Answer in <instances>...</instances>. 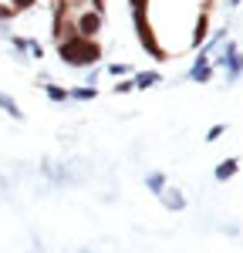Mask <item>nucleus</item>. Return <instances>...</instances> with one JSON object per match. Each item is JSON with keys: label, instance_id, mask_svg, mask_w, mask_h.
<instances>
[{"label": "nucleus", "instance_id": "14", "mask_svg": "<svg viewBox=\"0 0 243 253\" xmlns=\"http://www.w3.org/2000/svg\"><path fill=\"white\" fill-rule=\"evenodd\" d=\"M105 71H108L112 78H122V75H128V71H132V64H108Z\"/></svg>", "mask_w": 243, "mask_h": 253}, {"label": "nucleus", "instance_id": "12", "mask_svg": "<svg viewBox=\"0 0 243 253\" xmlns=\"http://www.w3.org/2000/svg\"><path fill=\"white\" fill-rule=\"evenodd\" d=\"M145 189L156 193V196H162V189H165V172H149L145 175Z\"/></svg>", "mask_w": 243, "mask_h": 253}, {"label": "nucleus", "instance_id": "16", "mask_svg": "<svg viewBox=\"0 0 243 253\" xmlns=\"http://www.w3.org/2000/svg\"><path fill=\"white\" fill-rule=\"evenodd\" d=\"M223 132H226V125H223V122H220V125H213V128L206 132V142H216V138H220Z\"/></svg>", "mask_w": 243, "mask_h": 253}, {"label": "nucleus", "instance_id": "11", "mask_svg": "<svg viewBox=\"0 0 243 253\" xmlns=\"http://www.w3.org/2000/svg\"><path fill=\"white\" fill-rule=\"evenodd\" d=\"M68 98H75V101H95L98 98V88L95 84H81L75 91H68Z\"/></svg>", "mask_w": 243, "mask_h": 253}, {"label": "nucleus", "instance_id": "1", "mask_svg": "<svg viewBox=\"0 0 243 253\" xmlns=\"http://www.w3.org/2000/svg\"><path fill=\"white\" fill-rule=\"evenodd\" d=\"M58 54H61V61H68L75 68H84V64H95L101 58V47L95 41H84V38H61Z\"/></svg>", "mask_w": 243, "mask_h": 253}, {"label": "nucleus", "instance_id": "8", "mask_svg": "<svg viewBox=\"0 0 243 253\" xmlns=\"http://www.w3.org/2000/svg\"><path fill=\"white\" fill-rule=\"evenodd\" d=\"M0 108H3L7 115L14 118V122H24V108H20V105H17V101H14L10 95H3V91H0Z\"/></svg>", "mask_w": 243, "mask_h": 253}, {"label": "nucleus", "instance_id": "3", "mask_svg": "<svg viewBox=\"0 0 243 253\" xmlns=\"http://www.w3.org/2000/svg\"><path fill=\"white\" fill-rule=\"evenodd\" d=\"M101 24H105V17H101V14H95V10H81L78 17H75V38L95 41V34L101 31Z\"/></svg>", "mask_w": 243, "mask_h": 253}, {"label": "nucleus", "instance_id": "18", "mask_svg": "<svg viewBox=\"0 0 243 253\" xmlns=\"http://www.w3.org/2000/svg\"><path fill=\"white\" fill-rule=\"evenodd\" d=\"M14 17V7H7V3H0V20H10Z\"/></svg>", "mask_w": 243, "mask_h": 253}, {"label": "nucleus", "instance_id": "9", "mask_svg": "<svg viewBox=\"0 0 243 253\" xmlns=\"http://www.w3.org/2000/svg\"><path fill=\"white\" fill-rule=\"evenodd\" d=\"M159 81H162L159 71H139V75L132 78V84H135V88H152V84H159Z\"/></svg>", "mask_w": 243, "mask_h": 253}, {"label": "nucleus", "instance_id": "6", "mask_svg": "<svg viewBox=\"0 0 243 253\" xmlns=\"http://www.w3.org/2000/svg\"><path fill=\"white\" fill-rule=\"evenodd\" d=\"M213 78V68H209V58L200 51V58H196V64H193V71H189V81H200V84H206V81Z\"/></svg>", "mask_w": 243, "mask_h": 253}, {"label": "nucleus", "instance_id": "10", "mask_svg": "<svg viewBox=\"0 0 243 253\" xmlns=\"http://www.w3.org/2000/svg\"><path fill=\"white\" fill-rule=\"evenodd\" d=\"M44 95L51 98L54 105H64V101H71V98H68V88H61V84H51V81L44 84Z\"/></svg>", "mask_w": 243, "mask_h": 253}, {"label": "nucleus", "instance_id": "13", "mask_svg": "<svg viewBox=\"0 0 243 253\" xmlns=\"http://www.w3.org/2000/svg\"><path fill=\"white\" fill-rule=\"evenodd\" d=\"M206 31H209V17H206V14H200L196 27H193V47H200V41H206Z\"/></svg>", "mask_w": 243, "mask_h": 253}, {"label": "nucleus", "instance_id": "20", "mask_svg": "<svg viewBox=\"0 0 243 253\" xmlns=\"http://www.w3.org/2000/svg\"><path fill=\"white\" fill-rule=\"evenodd\" d=\"M237 3H240V0H230V7H237Z\"/></svg>", "mask_w": 243, "mask_h": 253}, {"label": "nucleus", "instance_id": "17", "mask_svg": "<svg viewBox=\"0 0 243 253\" xmlns=\"http://www.w3.org/2000/svg\"><path fill=\"white\" fill-rule=\"evenodd\" d=\"M128 7H132V14H139V10L149 7V0H128Z\"/></svg>", "mask_w": 243, "mask_h": 253}, {"label": "nucleus", "instance_id": "19", "mask_svg": "<svg viewBox=\"0 0 243 253\" xmlns=\"http://www.w3.org/2000/svg\"><path fill=\"white\" fill-rule=\"evenodd\" d=\"M27 3H31V0H14V3H10V7H14V10H17V7H27Z\"/></svg>", "mask_w": 243, "mask_h": 253}, {"label": "nucleus", "instance_id": "2", "mask_svg": "<svg viewBox=\"0 0 243 253\" xmlns=\"http://www.w3.org/2000/svg\"><path fill=\"white\" fill-rule=\"evenodd\" d=\"M132 24H135V34H139V44L152 54L156 61H165L169 54L162 51L159 44H156V34H152V27H149V20H145V10H139V14H132Z\"/></svg>", "mask_w": 243, "mask_h": 253}, {"label": "nucleus", "instance_id": "5", "mask_svg": "<svg viewBox=\"0 0 243 253\" xmlns=\"http://www.w3.org/2000/svg\"><path fill=\"white\" fill-rule=\"evenodd\" d=\"M159 199H162V206L172 210V213H182V210H186V196H182V189H176V186H165Z\"/></svg>", "mask_w": 243, "mask_h": 253}, {"label": "nucleus", "instance_id": "7", "mask_svg": "<svg viewBox=\"0 0 243 253\" xmlns=\"http://www.w3.org/2000/svg\"><path fill=\"white\" fill-rule=\"evenodd\" d=\"M240 172V159H226V162H220L216 166V182H226V179H233V175Z\"/></svg>", "mask_w": 243, "mask_h": 253}, {"label": "nucleus", "instance_id": "15", "mask_svg": "<svg viewBox=\"0 0 243 253\" xmlns=\"http://www.w3.org/2000/svg\"><path fill=\"white\" fill-rule=\"evenodd\" d=\"M135 84H132V78H125V81H115V95H128Z\"/></svg>", "mask_w": 243, "mask_h": 253}, {"label": "nucleus", "instance_id": "4", "mask_svg": "<svg viewBox=\"0 0 243 253\" xmlns=\"http://www.w3.org/2000/svg\"><path fill=\"white\" fill-rule=\"evenodd\" d=\"M220 68H230V78H226V81H237L243 75V54L237 51V44H233V41L226 44V51L220 54Z\"/></svg>", "mask_w": 243, "mask_h": 253}]
</instances>
